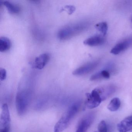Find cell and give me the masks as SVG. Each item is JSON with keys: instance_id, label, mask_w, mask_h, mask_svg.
<instances>
[{"instance_id": "cell-1", "label": "cell", "mask_w": 132, "mask_h": 132, "mask_svg": "<svg viewBox=\"0 0 132 132\" xmlns=\"http://www.w3.org/2000/svg\"><path fill=\"white\" fill-rule=\"evenodd\" d=\"M115 90L116 88L113 86L94 89L92 92L86 94V107L90 109L98 107L102 101L105 100Z\"/></svg>"}, {"instance_id": "cell-2", "label": "cell", "mask_w": 132, "mask_h": 132, "mask_svg": "<svg viewBox=\"0 0 132 132\" xmlns=\"http://www.w3.org/2000/svg\"><path fill=\"white\" fill-rule=\"evenodd\" d=\"M80 101L74 103L69 107L54 127V132H62L66 129L71 123L81 106Z\"/></svg>"}, {"instance_id": "cell-3", "label": "cell", "mask_w": 132, "mask_h": 132, "mask_svg": "<svg viewBox=\"0 0 132 132\" xmlns=\"http://www.w3.org/2000/svg\"><path fill=\"white\" fill-rule=\"evenodd\" d=\"M89 26V23L87 22H79L67 25L59 30L57 37L61 40H69L85 30Z\"/></svg>"}, {"instance_id": "cell-4", "label": "cell", "mask_w": 132, "mask_h": 132, "mask_svg": "<svg viewBox=\"0 0 132 132\" xmlns=\"http://www.w3.org/2000/svg\"><path fill=\"white\" fill-rule=\"evenodd\" d=\"M31 92L28 88L20 89L16 97V106L17 112L20 116L26 113L31 98Z\"/></svg>"}, {"instance_id": "cell-5", "label": "cell", "mask_w": 132, "mask_h": 132, "mask_svg": "<svg viewBox=\"0 0 132 132\" xmlns=\"http://www.w3.org/2000/svg\"><path fill=\"white\" fill-rule=\"evenodd\" d=\"M94 118L93 113H89L85 115L79 123L76 132H87L92 123Z\"/></svg>"}, {"instance_id": "cell-6", "label": "cell", "mask_w": 132, "mask_h": 132, "mask_svg": "<svg viewBox=\"0 0 132 132\" xmlns=\"http://www.w3.org/2000/svg\"><path fill=\"white\" fill-rule=\"evenodd\" d=\"M98 63L99 62L98 61L92 62L87 63L74 70L72 72V74L76 76H81L87 75L93 71L98 66Z\"/></svg>"}, {"instance_id": "cell-7", "label": "cell", "mask_w": 132, "mask_h": 132, "mask_svg": "<svg viewBox=\"0 0 132 132\" xmlns=\"http://www.w3.org/2000/svg\"><path fill=\"white\" fill-rule=\"evenodd\" d=\"M0 128H8L11 126V117L9 107L7 103H4L2 106Z\"/></svg>"}, {"instance_id": "cell-8", "label": "cell", "mask_w": 132, "mask_h": 132, "mask_svg": "<svg viewBox=\"0 0 132 132\" xmlns=\"http://www.w3.org/2000/svg\"><path fill=\"white\" fill-rule=\"evenodd\" d=\"M132 45V37L127 38L116 45L110 51L113 54H119L120 53L128 49Z\"/></svg>"}, {"instance_id": "cell-9", "label": "cell", "mask_w": 132, "mask_h": 132, "mask_svg": "<svg viewBox=\"0 0 132 132\" xmlns=\"http://www.w3.org/2000/svg\"><path fill=\"white\" fill-rule=\"evenodd\" d=\"M105 41L104 36L95 35L87 38L83 42L84 44L91 47H96L102 45Z\"/></svg>"}, {"instance_id": "cell-10", "label": "cell", "mask_w": 132, "mask_h": 132, "mask_svg": "<svg viewBox=\"0 0 132 132\" xmlns=\"http://www.w3.org/2000/svg\"><path fill=\"white\" fill-rule=\"evenodd\" d=\"M119 132H128L132 130V116L127 117L117 125Z\"/></svg>"}, {"instance_id": "cell-11", "label": "cell", "mask_w": 132, "mask_h": 132, "mask_svg": "<svg viewBox=\"0 0 132 132\" xmlns=\"http://www.w3.org/2000/svg\"><path fill=\"white\" fill-rule=\"evenodd\" d=\"M50 59V55L48 53L40 55L35 58L34 64L35 68L39 70L42 69L47 64Z\"/></svg>"}, {"instance_id": "cell-12", "label": "cell", "mask_w": 132, "mask_h": 132, "mask_svg": "<svg viewBox=\"0 0 132 132\" xmlns=\"http://www.w3.org/2000/svg\"><path fill=\"white\" fill-rule=\"evenodd\" d=\"M3 5L6 7L8 12L11 14H17L20 11V8L18 5L10 1H3Z\"/></svg>"}, {"instance_id": "cell-13", "label": "cell", "mask_w": 132, "mask_h": 132, "mask_svg": "<svg viewBox=\"0 0 132 132\" xmlns=\"http://www.w3.org/2000/svg\"><path fill=\"white\" fill-rule=\"evenodd\" d=\"M11 42L10 39L6 37L0 38V52H4L7 51L10 49Z\"/></svg>"}, {"instance_id": "cell-14", "label": "cell", "mask_w": 132, "mask_h": 132, "mask_svg": "<svg viewBox=\"0 0 132 132\" xmlns=\"http://www.w3.org/2000/svg\"><path fill=\"white\" fill-rule=\"evenodd\" d=\"M121 105L120 100L118 98H113L107 106V109L110 111L115 112L119 109Z\"/></svg>"}, {"instance_id": "cell-15", "label": "cell", "mask_w": 132, "mask_h": 132, "mask_svg": "<svg viewBox=\"0 0 132 132\" xmlns=\"http://www.w3.org/2000/svg\"><path fill=\"white\" fill-rule=\"evenodd\" d=\"M96 30L102 34L103 36H105L107 34L108 27L107 23L106 22H102L96 24L95 26Z\"/></svg>"}, {"instance_id": "cell-16", "label": "cell", "mask_w": 132, "mask_h": 132, "mask_svg": "<svg viewBox=\"0 0 132 132\" xmlns=\"http://www.w3.org/2000/svg\"><path fill=\"white\" fill-rule=\"evenodd\" d=\"M98 132H107V126L104 120H102L99 123L98 127Z\"/></svg>"}, {"instance_id": "cell-17", "label": "cell", "mask_w": 132, "mask_h": 132, "mask_svg": "<svg viewBox=\"0 0 132 132\" xmlns=\"http://www.w3.org/2000/svg\"><path fill=\"white\" fill-rule=\"evenodd\" d=\"M102 79H103L102 76L101 75L100 71L91 76L90 80L92 81H96V80H99Z\"/></svg>"}, {"instance_id": "cell-18", "label": "cell", "mask_w": 132, "mask_h": 132, "mask_svg": "<svg viewBox=\"0 0 132 132\" xmlns=\"http://www.w3.org/2000/svg\"><path fill=\"white\" fill-rule=\"evenodd\" d=\"M0 72H1L0 79L1 81H4L6 79L7 77V72L6 69L1 68L0 69Z\"/></svg>"}, {"instance_id": "cell-19", "label": "cell", "mask_w": 132, "mask_h": 132, "mask_svg": "<svg viewBox=\"0 0 132 132\" xmlns=\"http://www.w3.org/2000/svg\"><path fill=\"white\" fill-rule=\"evenodd\" d=\"M103 79H108L110 78V73L107 70H103L100 71Z\"/></svg>"}, {"instance_id": "cell-20", "label": "cell", "mask_w": 132, "mask_h": 132, "mask_svg": "<svg viewBox=\"0 0 132 132\" xmlns=\"http://www.w3.org/2000/svg\"><path fill=\"white\" fill-rule=\"evenodd\" d=\"M65 8L68 11V13L71 14L75 11V7L72 6H67L65 7Z\"/></svg>"}, {"instance_id": "cell-21", "label": "cell", "mask_w": 132, "mask_h": 132, "mask_svg": "<svg viewBox=\"0 0 132 132\" xmlns=\"http://www.w3.org/2000/svg\"><path fill=\"white\" fill-rule=\"evenodd\" d=\"M10 127L2 128V129H1L0 132H10Z\"/></svg>"}, {"instance_id": "cell-22", "label": "cell", "mask_w": 132, "mask_h": 132, "mask_svg": "<svg viewBox=\"0 0 132 132\" xmlns=\"http://www.w3.org/2000/svg\"><path fill=\"white\" fill-rule=\"evenodd\" d=\"M130 23H131V27L132 28V16L131 17V19H130Z\"/></svg>"}, {"instance_id": "cell-23", "label": "cell", "mask_w": 132, "mask_h": 132, "mask_svg": "<svg viewBox=\"0 0 132 132\" xmlns=\"http://www.w3.org/2000/svg\"><path fill=\"white\" fill-rule=\"evenodd\" d=\"M95 132H98V131H95Z\"/></svg>"}]
</instances>
